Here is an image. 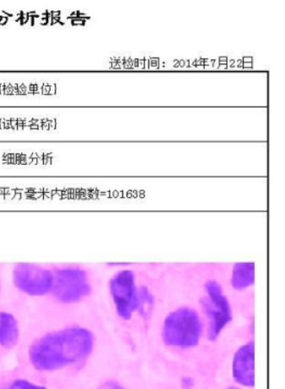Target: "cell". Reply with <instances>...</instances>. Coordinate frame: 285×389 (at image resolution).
Here are the masks:
<instances>
[{"mask_svg": "<svg viewBox=\"0 0 285 389\" xmlns=\"http://www.w3.org/2000/svg\"><path fill=\"white\" fill-rule=\"evenodd\" d=\"M245 67H251V63H245Z\"/></svg>", "mask_w": 285, "mask_h": 389, "instance_id": "484cf974", "label": "cell"}, {"mask_svg": "<svg viewBox=\"0 0 285 389\" xmlns=\"http://www.w3.org/2000/svg\"><path fill=\"white\" fill-rule=\"evenodd\" d=\"M21 337V325L17 315L10 310L0 309V346L12 348Z\"/></svg>", "mask_w": 285, "mask_h": 389, "instance_id": "8992f818", "label": "cell"}, {"mask_svg": "<svg viewBox=\"0 0 285 389\" xmlns=\"http://www.w3.org/2000/svg\"><path fill=\"white\" fill-rule=\"evenodd\" d=\"M30 127L31 130H39L40 129V124H32V126H29Z\"/></svg>", "mask_w": 285, "mask_h": 389, "instance_id": "ffe728a7", "label": "cell"}, {"mask_svg": "<svg viewBox=\"0 0 285 389\" xmlns=\"http://www.w3.org/2000/svg\"><path fill=\"white\" fill-rule=\"evenodd\" d=\"M27 93V87H25L24 84H21V85L19 86V95H22V94L24 95Z\"/></svg>", "mask_w": 285, "mask_h": 389, "instance_id": "5bb4252c", "label": "cell"}, {"mask_svg": "<svg viewBox=\"0 0 285 389\" xmlns=\"http://www.w3.org/2000/svg\"><path fill=\"white\" fill-rule=\"evenodd\" d=\"M10 120L5 121V129L8 130L10 129Z\"/></svg>", "mask_w": 285, "mask_h": 389, "instance_id": "7402d4cb", "label": "cell"}, {"mask_svg": "<svg viewBox=\"0 0 285 389\" xmlns=\"http://www.w3.org/2000/svg\"><path fill=\"white\" fill-rule=\"evenodd\" d=\"M228 389H240V388H236V387H232V388H228Z\"/></svg>", "mask_w": 285, "mask_h": 389, "instance_id": "4316f807", "label": "cell"}, {"mask_svg": "<svg viewBox=\"0 0 285 389\" xmlns=\"http://www.w3.org/2000/svg\"><path fill=\"white\" fill-rule=\"evenodd\" d=\"M71 23L73 25H84L86 24L85 20L80 19L79 17L72 19Z\"/></svg>", "mask_w": 285, "mask_h": 389, "instance_id": "8fae6325", "label": "cell"}, {"mask_svg": "<svg viewBox=\"0 0 285 389\" xmlns=\"http://www.w3.org/2000/svg\"><path fill=\"white\" fill-rule=\"evenodd\" d=\"M98 389H125L124 388L122 385H120L119 383H116V381H108V383H105L101 385L100 388Z\"/></svg>", "mask_w": 285, "mask_h": 389, "instance_id": "9c48e42d", "label": "cell"}, {"mask_svg": "<svg viewBox=\"0 0 285 389\" xmlns=\"http://www.w3.org/2000/svg\"><path fill=\"white\" fill-rule=\"evenodd\" d=\"M10 126L13 130H17V120H10Z\"/></svg>", "mask_w": 285, "mask_h": 389, "instance_id": "9a60e30c", "label": "cell"}, {"mask_svg": "<svg viewBox=\"0 0 285 389\" xmlns=\"http://www.w3.org/2000/svg\"><path fill=\"white\" fill-rule=\"evenodd\" d=\"M60 14H61V12H60V10L51 11V16H52L53 18L60 16Z\"/></svg>", "mask_w": 285, "mask_h": 389, "instance_id": "2e32d148", "label": "cell"}, {"mask_svg": "<svg viewBox=\"0 0 285 389\" xmlns=\"http://www.w3.org/2000/svg\"><path fill=\"white\" fill-rule=\"evenodd\" d=\"M9 389H46L42 386H39V385H36L35 384L31 383V381L19 379L14 381L12 384H11Z\"/></svg>", "mask_w": 285, "mask_h": 389, "instance_id": "ba28073f", "label": "cell"}, {"mask_svg": "<svg viewBox=\"0 0 285 389\" xmlns=\"http://www.w3.org/2000/svg\"><path fill=\"white\" fill-rule=\"evenodd\" d=\"M232 377L240 387L255 386V344L248 341L240 346L232 359Z\"/></svg>", "mask_w": 285, "mask_h": 389, "instance_id": "5b68a950", "label": "cell"}, {"mask_svg": "<svg viewBox=\"0 0 285 389\" xmlns=\"http://www.w3.org/2000/svg\"><path fill=\"white\" fill-rule=\"evenodd\" d=\"M223 281L230 298H250L256 284V264L253 260L221 262Z\"/></svg>", "mask_w": 285, "mask_h": 389, "instance_id": "277c9868", "label": "cell"}, {"mask_svg": "<svg viewBox=\"0 0 285 389\" xmlns=\"http://www.w3.org/2000/svg\"><path fill=\"white\" fill-rule=\"evenodd\" d=\"M57 121L56 120H51V123L49 124L50 129H55L56 128Z\"/></svg>", "mask_w": 285, "mask_h": 389, "instance_id": "e0dca14e", "label": "cell"}, {"mask_svg": "<svg viewBox=\"0 0 285 389\" xmlns=\"http://www.w3.org/2000/svg\"><path fill=\"white\" fill-rule=\"evenodd\" d=\"M51 86L49 84L43 83L42 86V93L44 95H49L50 93Z\"/></svg>", "mask_w": 285, "mask_h": 389, "instance_id": "30bf717a", "label": "cell"}, {"mask_svg": "<svg viewBox=\"0 0 285 389\" xmlns=\"http://www.w3.org/2000/svg\"><path fill=\"white\" fill-rule=\"evenodd\" d=\"M244 61H245V63H247V62H250V63H251V58H245Z\"/></svg>", "mask_w": 285, "mask_h": 389, "instance_id": "d4e9b609", "label": "cell"}, {"mask_svg": "<svg viewBox=\"0 0 285 389\" xmlns=\"http://www.w3.org/2000/svg\"><path fill=\"white\" fill-rule=\"evenodd\" d=\"M9 17L3 16L1 21H0V25H6L7 22H8Z\"/></svg>", "mask_w": 285, "mask_h": 389, "instance_id": "ac0fdd59", "label": "cell"}, {"mask_svg": "<svg viewBox=\"0 0 285 389\" xmlns=\"http://www.w3.org/2000/svg\"><path fill=\"white\" fill-rule=\"evenodd\" d=\"M5 120L3 119L0 120V129L1 130L5 129Z\"/></svg>", "mask_w": 285, "mask_h": 389, "instance_id": "603a6c76", "label": "cell"}, {"mask_svg": "<svg viewBox=\"0 0 285 389\" xmlns=\"http://www.w3.org/2000/svg\"><path fill=\"white\" fill-rule=\"evenodd\" d=\"M5 84H0V94H5Z\"/></svg>", "mask_w": 285, "mask_h": 389, "instance_id": "44dd1931", "label": "cell"}, {"mask_svg": "<svg viewBox=\"0 0 285 389\" xmlns=\"http://www.w3.org/2000/svg\"><path fill=\"white\" fill-rule=\"evenodd\" d=\"M8 269V263H0V298L3 296L5 289H9Z\"/></svg>", "mask_w": 285, "mask_h": 389, "instance_id": "52a82bcc", "label": "cell"}, {"mask_svg": "<svg viewBox=\"0 0 285 389\" xmlns=\"http://www.w3.org/2000/svg\"><path fill=\"white\" fill-rule=\"evenodd\" d=\"M170 273L199 307L206 337L217 341L235 318L234 303L223 281L221 262L169 263Z\"/></svg>", "mask_w": 285, "mask_h": 389, "instance_id": "6da1fadb", "label": "cell"}, {"mask_svg": "<svg viewBox=\"0 0 285 389\" xmlns=\"http://www.w3.org/2000/svg\"><path fill=\"white\" fill-rule=\"evenodd\" d=\"M3 14H5L6 16H7V17H12V16H13V14H10V13H8V12H6V11H3Z\"/></svg>", "mask_w": 285, "mask_h": 389, "instance_id": "cb8c5ba5", "label": "cell"}, {"mask_svg": "<svg viewBox=\"0 0 285 389\" xmlns=\"http://www.w3.org/2000/svg\"><path fill=\"white\" fill-rule=\"evenodd\" d=\"M96 341L90 326L79 321L64 322L33 340L29 358L36 370L52 372L84 361L92 353Z\"/></svg>", "mask_w": 285, "mask_h": 389, "instance_id": "7a4b0ae2", "label": "cell"}, {"mask_svg": "<svg viewBox=\"0 0 285 389\" xmlns=\"http://www.w3.org/2000/svg\"><path fill=\"white\" fill-rule=\"evenodd\" d=\"M169 275L180 288L184 299L173 304L163 315L160 325V339L164 346L174 350H192L206 337V320L195 300L171 276L170 271Z\"/></svg>", "mask_w": 285, "mask_h": 389, "instance_id": "3957f363", "label": "cell"}, {"mask_svg": "<svg viewBox=\"0 0 285 389\" xmlns=\"http://www.w3.org/2000/svg\"><path fill=\"white\" fill-rule=\"evenodd\" d=\"M5 95L14 94V86L11 85V84H9V85H5Z\"/></svg>", "mask_w": 285, "mask_h": 389, "instance_id": "7c38bea8", "label": "cell"}, {"mask_svg": "<svg viewBox=\"0 0 285 389\" xmlns=\"http://www.w3.org/2000/svg\"><path fill=\"white\" fill-rule=\"evenodd\" d=\"M184 385L185 387L190 388L193 386V381L192 379H188V377H186V379H184Z\"/></svg>", "mask_w": 285, "mask_h": 389, "instance_id": "4fadbf2b", "label": "cell"}, {"mask_svg": "<svg viewBox=\"0 0 285 389\" xmlns=\"http://www.w3.org/2000/svg\"><path fill=\"white\" fill-rule=\"evenodd\" d=\"M56 91H57V87H56V85L51 86V89H50V93H49V94H50V95L55 94V93H56Z\"/></svg>", "mask_w": 285, "mask_h": 389, "instance_id": "d6986e66", "label": "cell"}]
</instances>
